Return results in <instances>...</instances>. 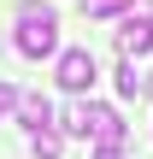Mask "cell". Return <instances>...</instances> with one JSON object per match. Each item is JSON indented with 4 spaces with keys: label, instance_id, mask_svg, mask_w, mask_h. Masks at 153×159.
<instances>
[{
    "label": "cell",
    "instance_id": "1",
    "mask_svg": "<svg viewBox=\"0 0 153 159\" xmlns=\"http://www.w3.org/2000/svg\"><path fill=\"white\" fill-rule=\"evenodd\" d=\"M12 47H18L24 59L59 53V12H53V6H24L18 24H12Z\"/></svg>",
    "mask_w": 153,
    "mask_h": 159
},
{
    "label": "cell",
    "instance_id": "2",
    "mask_svg": "<svg viewBox=\"0 0 153 159\" xmlns=\"http://www.w3.org/2000/svg\"><path fill=\"white\" fill-rule=\"evenodd\" d=\"M53 77H59V89H65V94H83V89L100 77V65H94V53H88V47H65Z\"/></svg>",
    "mask_w": 153,
    "mask_h": 159
},
{
    "label": "cell",
    "instance_id": "3",
    "mask_svg": "<svg viewBox=\"0 0 153 159\" xmlns=\"http://www.w3.org/2000/svg\"><path fill=\"white\" fill-rule=\"evenodd\" d=\"M88 136H94L100 148H124V118H118V106L88 100Z\"/></svg>",
    "mask_w": 153,
    "mask_h": 159
},
{
    "label": "cell",
    "instance_id": "4",
    "mask_svg": "<svg viewBox=\"0 0 153 159\" xmlns=\"http://www.w3.org/2000/svg\"><path fill=\"white\" fill-rule=\"evenodd\" d=\"M18 118H24L29 142H35V136H47V130H59V124H53V106H47L41 94H24V100H18Z\"/></svg>",
    "mask_w": 153,
    "mask_h": 159
},
{
    "label": "cell",
    "instance_id": "5",
    "mask_svg": "<svg viewBox=\"0 0 153 159\" xmlns=\"http://www.w3.org/2000/svg\"><path fill=\"white\" fill-rule=\"evenodd\" d=\"M118 53L136 65V53H153V30H142V24H124V30H118Z\"/></svg>",
    "mask_w": 153,
    "mask_h": 159
},
{
    "label": "cell",
    "instance_id": "6",
    "mask_svg": "<svg viewBox=\"0 0 153 159\" xmlns=\"http://www.w3.org/2000/svg\"><path fill=\"white\" fill-rule=\"evenodd\" d=\"M59 136H88V100H71L59 112Z\"/></svg>",
    "mask_w": 153,
    "mask_h": 159
},
{
    "label": "cell",
    "instance_id": "7",
    "mask_svg": "<svg viewBox=\"0 0 153 159\" xmlns=\"http://www.w3.org/2000/svg\"><path fill=\"white\" fill-rule=\"evenodd\" d=\"M118 94H124V100H136V94H147V77H142V71H136L130 59L118 65Z\"/></svg>",
    "mask_w": 153,
    "mask_h": 159
},
{
    "label": "cell",
    "instance_id": "8",
    "mask_svg": "<svg viewBox=\"0 0 153 159\" xmlns=\"http://www.w3.org/2000/svg\"><path fill=\"white\" fill-rule=\"evenodd\" d=\"M29 153H35V159H59V153H65V136H59V130H47V136H35V142H29Z\"/></svg>",
    "mask_w": 153,
    "mask_h": 159
},
{
    "label": "cell",
    "instance_id": "9",
    "mask_svg": "<svg viewBox=\"0 0 153 159\" xmlns=\"http://www.w3.org/2000/svg\"><path fill=\"white\" fill-rule=\"evenodd\" d=\"M124 24H142V30H153V0H130V6H124Z\"/></svg>",
    "mask_w": 153,
    "mask_h": 159
},
{
    "label": "cell",
    "instance_id": "10",
    "mask_svg": "<svg viewBox=\"0 0 153 159\" xmlns=\"http://www.w3.org/2000/svg\"><path fill=\"white\" fill-rule=\"evenodd\" d=\"M124 6H130V0H83L88 18H112V12H124Z\"/></svg>",
    "mask_w": 153,
    "mask_h": 159
},
{
    "label": "cell",
    "instance_id": "11",
    "mask_svg": "<svg viewBox=\"0 0 153 159\" xmlns=\"http://www.w3.org/2000/svg\"><path fill=\"white\" fill-rule=\"evenodd\" d=\"M18 100H24V94H18V89H12V83H0V112H12V106H18Z\"/></svg>",
    "mask_w": 153,
    "mask_h": 159
},
{
    "label": "cell",
    "instance_id": "12",
    "mask_svg": "<svg viewBox=\"0 0 153 159\" xmlns=\"http://www.w3.org/2000/svg\"><path fill=\"white\" fill-rule=\"evenodd\" d=\"M94 159H124V148H94Z\"/></svg>",
    "mask_w": 153,
    "mask_h": 159
}]
</instances>
